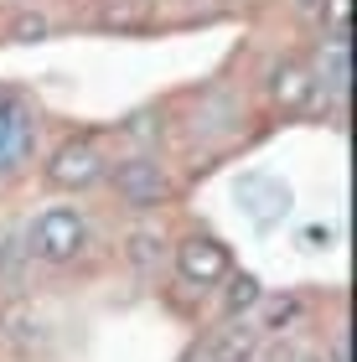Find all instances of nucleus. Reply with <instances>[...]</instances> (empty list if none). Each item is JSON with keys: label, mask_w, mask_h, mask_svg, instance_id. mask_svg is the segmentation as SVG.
<instances>
[{"label": "nucleus", "mask_w": 357, "mask_h": 362, "mask_svg": "<svg viewBox=\"0 0 357 362\" xmlns=\"http://www.w3.org/2000/svg\"><path fill=\"white\" fill-rule=\"evenodd\" d=\"M31 254L47 259V264H68L78 259V249L88 243V223L78 207H47L37 223H31Z\"/></svg>", "instance_id": "1"}, {"label": "nucleus", "mask_w": 357, "mask_h": 362, "mask_svg": "<svg viewBox=\"0 0 357 362\" xmlns=\"http://www.w3.org/2000/svg\"><path fill=\"white\" fill-rule=\"evenodd\" d=\"M115 187H119V197L129 207H160L171 197V176H166L160 160L135 156V160H119L115 166Z\"/></svg>", "instance_id": "2"}, {"label": "nucleus", "mask_w": 357, "mask_h": 362, "mask_svg": "<svg viewBox=\"0 0 357 362\" xmlns=\"http://www.w3.org/2000/svg\"><path fill=\"white\" fill-rule=\"evenodd\" d=\"M176 269H182V279H187V285H223V279H228V249H223V243L218 238H187L182 243V249H176Z\"/></svg>", "instance_id": "3"}, {"label": "nucleus", "mask_w": 357, "mask_h": 362, "mask_svg": "<svg viewBox=\"0 0 357 362\" xmlns=\"http://www.w3.org/2000/svg\"><path fill=\"white\" fill-rule=\"evenodd\" d=\"M47 176H52V187H93V181L104 176V156L93 140H68L62 151L52 156V166H47Z\"/></svg>", "instance_id": "4"}, {"label": "nucleus", "mask_w": 357, "mask_h": 362, "mask_svg": "<svg viewBox=\"0 0 357 362\" xmlns=\"http://www.w3.org/2000/svg\"><path fill=\"white\" fill-rule=\"evenodd\" d=\"M31 145V114L16 93L0 88V171H11Z\"/></svg>", "instance_id": "5"}, {"label": "nucleus", "mask_w": 357, "mask_h": 362, "mask_svg": "<svg viewBox=\"0 0 357 362\" xmlns=\"http://www.w3.org/2000/svg\"><path fill=\"white\" fill-rule=\"evenodd\" d=\"M254 352H259L254 326H228V332L207 337L197 352H187V362H254Z\"/></svg>", "instance_id": "6"}, {"label": "nucleus", "mask_w": 357, "mask_h": 362, "mask_svg": "<svg viewBox=\"0 0 357 362\" xmlns=\"http://www.w3.org/2000/svg\"><path fill=\"white\" fill-rule=\"evenodd\" d=\"M269 93L280 98L285 109H300L305 98H311V78H305V73L295 68V62H285V68L274 73V83H269Z\"/></svg>", "instance_id": "7"}, {"label": "nucleus", "mask_w": 357, "mask_h": 362, "mask_svg": "<svg viewBox=\"0 0 357 362\" xmlns=\"http://www.w3.org/2000/svg\"><path fill=\"white\" fill-rule=\"evenodd\" d=\"M254 300H259V279H249V274H243V279H233L228 305H233V310H243V305H254Z\"/></svg>", "instance_id": "8"}, {"label": "nucleus", "mask_w": 357, "mask_h": 362, "mask_svg": "<svg viewBox=\"0 0 357 362\" xmlns=\"http://www.w3.org/2000/svg\"><path fill=\"white\" fill-rule=\"evenodd\" d=\"M300 300H280V305H269V332H274V326H290V321H300Z\"/></svg>", "instance_id": "9"}, {"label": "nucleus", "mask_w": 357, "mask_h": 362, "mask_svg": "<svg viewBox=\"0 0 357 362\" xmlns=\"http://www.w3.org/2000/svg\"><path fill=\"white\" fill-rule=\"evenodd\" d=\"M42 31H47L42 21H21V26H16V37H42Z\"/></svg>", "instance_id": "10"}, {"label": "nucleus", "mask_w": 357, "mask_h": 362, "mask_svg": "<svg viewBox=\"0 0 357 362\" xmlns=\"http://www.w3.org/2000/svg\"><path fill=\"white\" fill-rule=\"evenodd\" d=\"M300 362H327V357H300Z\"/></svg>", "instance_id": "11"}]
</instances>
